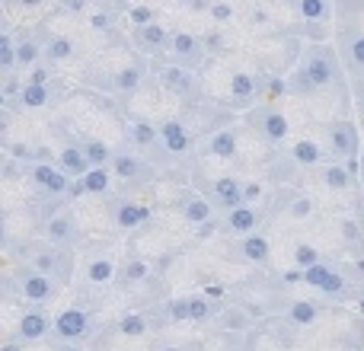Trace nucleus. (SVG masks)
Returning <instances> with one entry per match:
<instances>
[{
	"instance_id": "nucleus-29",
	"label": "nucleus",
	"mask_w": 364,
	"mask_h": 351,
	"mask_svg": "<svg viewBox=\"0 0 364 351\" xmlns=\"http://www.w3.org/2000/svg\"><path fill=\"white\" fill-rule=\"evenodd\" d=\"M48 239H51V243H64V239H70V220L68 217H51Z\"/></svg>"
},
{
	"instance_id": "nucleus-52",
	"label": "nucleus",
	"mask_w": 364,
	"mask_h": 351,
	"mask_svg": "<svg viewBox=\"0 0 364 351\" xmlns=\"http://www.w3.org/2000/svg\"><path fill=\"white\" fill-rule=\"evenodd\" d=\"M205 45L208 48H220V32H211V36L205 38Z\"/></svg>"
},
{
	"instance_id": "nucleus-49",
	"label": "nucleus",
	"mask_w": 364,
	"mask_h": 351,
	"mask_svg": "<svg viewBox=\"0 0 364 351\" xmlns=\"http://www.w3.org/2000/svg\"><path fill=\"white\" fill-rule=\"evenodd\" d=\"M93 26H96V29H109V26H112V16H109V13H96Z\"/></svg>"
},
{
	"instance_id": "nucleus-17",
	"label": "nucleus",
	"mask_w": 364,
	"mask_h": 351,
	"mask_svg": "<svg viewBox=\"0 0 364 351\" xmlns=\"http://www.w3.org/2000/svg\"><path fill=\"white\" fill-rule=\"evenodd\" d=\"M208 151H211L214 157H233V153H237V138H233L230 131H218L211 138V147H208Z\"/></svg>"
},
{
	"instance_id": "nucleus-21",
	"label": "nucleus",
	"mask_w": 364,
	"mask_h": 351,
	"mask_svg": "<svg viewBox=\"0 0 364 351\" xmlns=\"http://www.w3.org/2000/svg\"><path fill=\"white\" fill-rule=\"evenodd\" d=\"M164 83L173 90V93H188V87H192V80H188V74H186V70H179V68H166Z\"/></svg>"
},
{
	"instance_id": "nucleus-12",
	"label": "nucleus",
	"mask_w": 364,
	"mask_h": 351,
	"mask_svg": "<svg viewBox=\"0 0 364 351\" xmlns=\"http://www.w3.org/2000/svg\"><path fill=\"white\" fill-rule=\"evenodd\" d=\"M243 256L250 259V262H269V256H272V249H269V239L265 237H259V233H252V237H246L243 239Z\"/></svg>"
},
{
	"instance_id": "nucleus-31",
	"label": "nucleus",
	"mask_w": 364,
	"mask_h": 351,
	"mask_svg": "<svg viewBox=\"0 0 364 351\" xmlns=\"http://www.w3.org/2000/svg\"><path fill=\"white\" fill-rule=\"evenodd\" d=\"M70 55H74V45H70L68 38H51L48 42V58L51 61H68Z\"/></svg>"
},
{
	"instance_id": "nucleus-4",
	"label": "nucleus",
	"mask_w": 364,
	"mask_h": 351,
	"mask_svg": "<svg viewBox=\"0 0 364 351\" xmlns=\"http://www.w3.org/2000/svg\"><path fill=\"white\" fill-rule=\"evenodd\" d=\"M160 138H164V144H166V151L170 153H186L188 144H192L188 131L179 125V122H166V125L160 128Z\"/></svg>"
},
{
	"instance_id": "nucleus-48",
	"label": "nucleus",
	"mask_w": 364,
	"mask_h": 351,
	"mask_svg": "<svg viewBox=\"0 0 364 351\" xmlns=\"http://www.w3.org/2000/svg\"><path fill=\"white\" fill-rule=\"evenodd\" d=\"M224 326H227V329H243V326H246V320H243V316H240V313H227Z\"/></svg>"
},
{
	"instance_id": "nucleus-43",
	"label": "nucleus",
	"mask_w": 364,
	"mask_h": 351,
	"mask_svg": "<svg viewBox=\"0 0 364 351\" xmlns=\"http://www.w3.org/2000/svg\"><path fill=\"white\" fill-rule=\"evenodd\" d=\"M144 275H147V265H144V262H132V265L125 269V278H128V281H138V278H144Z\"/></svg>"
},
{
	"instance_id": "nucleus-55",
	"label": "nucleus",
	"mask_w": 364,
	"mask_h": 351,
	"mask_svg": "<svg viewBox=\"0 0 364 351\" xmlns=\"http://www.w3.org/2000/svg\"><path fill=\"white\" fill-rule=\"evenodd\" d=\"M0 351H23V345H19V342H10V345H4Z\"/></svg>"
},
{
	"instance_id": "nucleus-30",
	"label": "nucleus",
	"mask_w": 364,
	"mask_h": 351,
	"mask_svg": "<svg viewBox=\"0 0 364 351\" xmlns=\"http://www.w3.org/2000/svg\"><path fill=\"white\" fill-rule=\"evenodd\" d=\"M333 275V271H329V265H314V269H307L304 271V284H310V288H320L323 291V284H326V278Z\"/></svg>"
},
{
	"instance_id": "nucleus-22",
	"label": "nucleus",
	"mask_w": 364,
	"mask_h": 351,
	"mask_svg": "<svg viewBox=\"0 0 364 351\" xmlns=\"http://www.w3.org/2000/svg\"><path fill=\"white\" fill-rule=\"evenodd\" d=\"M80 182H83V188H87V192H106V188H109V170H106V166L90 170Z\"/></svg>"
},
{
	"instance_id": "nucleus-50",
	"label": "nucleus",
	"mask_w": 364,
	"mask_h": 351,
	"mask_svg": "<svg viewBox=\"0 0 364 351\" xmlns=\"http://www.w3.org/2000/svg\"><path fill=\"white\" fill-rule=\"evenodd\" d=\"M214 230H218V227H214V220H208V224H201V227H198V237H201V239H208V237H214Z\"/></svg>"
},
{
	"instance_id": "nucleus-9",
	"label": "nucleus",
	"mask_w": 364,
	"mask_h": 351,
	"mask_svg": "<svg viewBox=\"0 0 364 351\" xmlns=\"http://www.w3.org/2000/svg\"><path fill=\"white\" fill-rule=\"evenodd\" d=\"M256 224H259V211L250 207V205H243V207H237V211L227 214V227H230L233 233H250Z\"/></svg>"
},
{
	"instance_id": "nucleus-23",
	"label": "nucleus",
	"mask_w": 364,
	"mask_h": 351,
	"mask_svg": "<svg viewBox=\"0 0 364 351\" xmlns=\"http://www.w3.org/2000/svg\"><path fill=\"white\" fill-rule=\"evenodd\" d=\"M288 316L297 323V326H310V323L316 320V307L314 303H307V301H297L294 307L288 310Z\"/></svg>"
},
{
	"instance_id": "nucleus-8",
	"label": "nucleus",
	"mask_w": 364,
	"mask_h": 351,
	"mask_svg": "<svg viewBox=\"0 0 364 351\" xmlns=\"http://www.w3.org/2000/svg\"><path fill=\"white\" fill-rule=\"evenodd\" d=\"M262 134L272 141V144L284 141V138H288V119H284L282 112H275V109H265V115H262Z\"/></svg>"
},
{
	"instance_id": "nucleus-33",
	"label": "nucleus",
	"mask_w": 364,
	"mask_h": 351,
	"mask_svg": "<svg viewBox=\"0 0 364 351\" xmlns=\"http://www.w3.org/2000/svg\"><path fill=\"white\" fill-rule=\"evenodd\" d=\"M195 48H198L195 36H188V32H176V36H173V51H176V55H195Z\"/></svg>"
},
{
	"instance_id": "nucleus-20",
	"label": "nucleus",
	"mask_w": 364,
	"mask_h": 351,
	"mask_svg": "<svg viewBox=\"0 0 364 351\" xmlns=\"http://www.w3.org/2000/svg\"><path fill=\"white\" fill-rule=\"evenodd\" d=\"M90 281L93 284H106V281H112V275H115V265L109 262V259H96L93 265H90Z\"/></svg>"
},
{
	"instance_id": "nucleus-53",
	"label": "nucleus",
	"mask_w": 364,
	"mask_h": 351,
	"mask_svg": "<svg viewBox=\"0 0 364 351\" xmlns=\"http://www.w3.org/2000/svg\"><path fill=\"white\" fill-rule=\"evenodd\" d=\"M269 90H272V96H282V93H284V83H282V80H278V77H275V80L269 83Z\"/></svg>"
},
{
	"instance_id": "nucleus-51",
	"label": "nucleus",
	"mask_w": 364,
	"mask_h": 351,
	"mask_svg": "<svg viewBox=\"0 0 364 351\" xmlns=\"http://www.w3.org/2000/svg\"><path fill=\"white\" fill-rule=\"evenodd\" d=\"M205 297H224V288H220V284H208Z\"/></svg>"
},
{
	"instance_id": "nucleus-28",
	"label": "nucleus",
	"mask_w": 364,
	"mask_h": 351,
	"mask_svg": "<svg viewBox=\"0 0 364 351\" xmlns=\"http://www.w3.org/2000/svg\"><path fill=\"white\" fill-rule=\"evenodd\" d=\"M138 38L144 45H151V48H160V45L166 42V32H164V26H144V29H138Z\"/></svg>"
},
{
	"instance_id": "nucleus-14",
	"label": "nucleus",
	"mask_w": 364,
	"mask_h": 351,
	"mask_svg": "<svg viewBox=\"0 0 364 351\" xmlns=\"http://www.w3.org/2000/svg\"><path fill=\"white\" fill-rule=\"evenodd\" d=\"M320 144L316 141H310V138H301L294 144V160L297 163H304V166H314V163H320Z\"/></svg>"
},
{
	"instance_id": "nucleus-24",
	"label": "nucleus",
	"mask_w": 364,
	"mask_h": 351,
	"mask_svg": "<svg viewBox=\"0 0 364 351\" xmlns=\"http://www.w3.org/2000/svg\"><path fill=\"white\" fill-rule=\"evenodd\" d=\"M294 265H297V269H304V271L314 269V265H320V252H316L314 246L301 243V246L294 249Z\"/></svg>"
},
{
	"instance_id": "nucleus-39",
	"label": "nucleus",
	"mask_w": 364,
	"mask_h": 351,
	"mask_svg": "<svg viewBox=\"0 0 364 351\" xmlns=\"http://www.w3.org/2000/svg\"><path fill=\"white\" fill-rule=\"evenodd\" d=\"M170 316L173 320H192V301H173Z\"/></svg>"
},
{
	"instance_id": "nucleus-56",
	"label": "nucleus",
	"mask_w": 364,
	"mask_h": 351,
	"mask_svg": "<svg viewBox=\"0 0 364 351\" xmlns=\"http://www.w3.org/2000/svg\"><path fill=\"white\" fill-rule=\"evenodd\" d=\"M55 351H77V348H70V345H61V348H55Z\"/></svg>"
},
{
	"instance_id": "nucleus-6",
	"label": "nucleus",
	"mask_w": 364,
	"mask_h": 351,
	"mask_svg": "<svg viewBox=\"0 0 364 351\" xmlns=\"http://www.w3.org/2000/svg\"><path fill=\"white\" fill-rule=\"evenodd\" d=\"M58 163H61V173H68V176H87L93 166H90V160H87V153L83 151H77V147H64L61 151V157H58Z\"/></svg>"
},
{
	"instance_id": "nucleus-54",
	"label": "nucleus",
	"mask_w": 364,
	"mask_h": 351,
	"mask_svg": "<svg viewBox=\"0 0 364 351\" xmlns=\"http://www.w3.org/2000/svg\"><path fill=\"white\" fill-rule=\"evenodd\" d=\"M346 237H348V239H355V237H358V227H355L352 220H346Z\"/></svg>"
},
{
	"instance_id": "nucleus-37",
	"label": "nucleus",
	"mask_w": 364,
	"mask_h": 351,
	"mask_svg": "<svg viewBox=\"0 0 364 351\" xmlns=\"http://www.w3.org/2000/svg\"><path fill=\"white\" fill-rule=\"evenodd\" d=\"M128 16H132V23H138L141 29H144V26H154V10L151 6H134V10H128Z\"/></svg>"
},
{
	"instance_id": "nucleus-27",
	"label": "nucleus",
	"mask_w": 364,
	"mask_h": 351,
	"mask_svg": "<svg viewBox=\"0 0 364 351\" xmlns=\"http://www.w3.org/2000/svg\"><path fill=\"white\" fill-rule=\"evenodd\" d=\"M112 166H115V173H119L122 179H134V176L141 173V160L128 157V153H122V157H115V160H112Z\"/></svg>"
},
{
	"instance_id": "nucleus-42",
	"label": "nucleus",
	"mask_w": 364,
	"mask_h": 351,
	"mask_svg": "<svg viewBox=\"0 0 364 351\" xmlns=\"http://www.w3.org/2000/svg\"><path fill=\"white\" fill-rule=\"evenodd\" d=\"M192 301V320H205L208 316V301L205 297H188Z\"/></svg>"
},
{
	"instance_id": "nucleus-1",
	"label": "nucleus",
	"mask_w": 364,
	"mask_h": 351,
	"mask_svg": "<svg viewBox=\"0 0 364 351\" xmlns=\"http://www.w3.org/2000/svg\"><path fill=\"white\" fill-rule=\"evenodd\" d=\"M304 77H307L314 87H326L333 80V55L326 48H314L304 61Z\"/></svg>"
},
{
	"instance_id": "nucleus-46",
	"label": "nucleus",
	"mask_w": 364,
	"mask_h": 351,
	"mask_svg": "<svg viewBox=\"0 0 364 351\" xmlns=\"http://www.w3.org/2000/svg\"><path fill=\"white\" fill-rule=\"evenodd\" d=\"M259 195H262V185L259 182H250V185H243V201L250 205V201H256Z\"/></svg>"
},
{
	"instance_id": "nucleus-35",
	"label": "nucleus",
	"mask_w": 364,
	"mask_h": 351,
	"mask_svg": "<svg viewBox=\"0 0 364 351\" xmlns=\"http://www.w3.org/2000/svg\"><path fill=\"white\" fill-rule=\"evenodd\" d=\"M301 13L307 19H323V16H326V4H323V0H304Z\"/></svg>"
},
{
	"instance_id": "nucleus-11",
	"label": "nucleus",
	"mask_w": 364,
	"mask_h": 351,
	"mask_svg": "<svg viewBox=\"0 0 364 351\" xmlns=\"http://www.w3.org/2000/svg\"><path fill=\"white\" fill-rule=\"evenodd\" d=\"M147 217H151V207H147V205H122L119 214H115L119 227H125V230H134V227H141Z\"/></svg>"
},
{
	"instance_id": "nucleus-10",
	"label": "nucleus",
	"mask_w": 364,
	"mask_h": 351,
	"mask_svg": "<svg viewBox=\"0 0 364 351\" xmlns=\"http://www.w3.org/2000/svg\"><path fill=\"white\" fill-rule=\"evenodd\" d=\"M19 333H23V339H26V342L42 339V335L48 333V320H45V313H38V310L26 313L23 320H19Z\"/></svg>"
},
{
	"instance_id": "nucleus-25",
	"label": "nucleus",
	"mask_w": 364,
	"mask_h": 351,
	"mask_svg": "<svg viewBox=\"0 0 364 351\" xmlns=\"http://www.w3.org/2000/svg\"><path fill=\"white\" fill-rule=\"evenodd\" d=\"M132 138L138 141L141 147H147V144H154V141L160 138V131L151 125V122H134V125H132Z\"/></svg>"
},
{
	"instance_id": "nucleus-34",
	"label": "nucleus",
	"mask_w": 364,
	"mask_h": 351,
	"mask_svg": "<svg viewBox=\"0 0 364 351\" xmlns=\"http://www.w3.org/2000/svg\"><path fill=\"white\" fill-rule=\"evenodd\" d=\"M138 83H141V70L138 68H125L119 74V87L128 90V93H132V90H138Z\"/></svg>"
},
{
	"instance_id": "nucleus-15",
	"label": "nucleus",
	"mask_w": 364,
	"mask_h": 351,
	"mask_svg": "<svg viewBox=\"0 0 364 351\" xmlns=\"http://www.w3.org/2000/svg\"><path fill=\"white\" fill-rule=\"evenodd\" d=\"M19 99L29 109H42L45 102H48V87H42V83H26V87L19 90Z\"/></svg>"
},
{
	"instance_id": "nucleus-26",
	"label": "nucleus",
	"mask_w": 364,
	"mask_h": 351,
	"mask_svg": "<svg viewBox=\"0 0 364 351\" xmlns=\"http://www.w3.org/2000/svg\"><path fill=\"white\" fill-rule=\"evenodd\" d=\"M119 329L125 335H132V339H138V335L147 333V323H144V316H138V313H125L119 323Z\"/></svg>"
},
{
	"instance_id": "nucleus-19",
	"label": "nucleus",
	"mask_w": 364,
	"mask_h": 351,
	"mask_svg": "<svg viewBox=\"0 0 364 351\" xmlns=\"http://www.w3.org/2000/svg\"><path fill=\"white\" fill-rule=\"evenodd\" d=\"M256 93V77L250 74H233L230 77V96H237V99H246V96Z\"/></svg>"
},
{
	"instance_id": "nucleus-36",
	"label": "nucleus",
	"mask_w": 364,
	"mask_h": 351,
	"mask_svg": "<svg viewBox=\"0 0 364 351\" xmlns=\"http://www.w3.org/2000/svg\"><path fill=\"white\" fill-rule=\"evenodd\" d=\"M0 64H4V68L16 64V48H13V42L6 36H0Z\"/></svg>"
},
{
	"instance_id": "nucleus-57",
	"label": "nucleus",
	"mask_w": 364,
	"mask_h": 351,
	"mask_svg": "<svg viewBox=\"0 0 364 351\" xmlns=\"http://www.w3.org/2000/svg\"><path fill=\"white\" fill-rule=\"evenodd\" d=\"M361 182H364V166H361Z\"/></svg>"
},
{
	"instance_id": "nucleus-18",
	"label": "nucleus",
	"mask_w": 364,
	"mask_h": 351,
	"mask_svg": "<svg viewBox=\"0 0 364 351\" xmlns=\"http://www.w3.org/2000/svg\"><path fill=\"white\" fill-rule=\"evenodd\" d=\"M83 153H87V160H90L93 170H100V166H106L109 160H112V151H109L102 141H90V144L83 147Z\"/></svg>"
},
{
	"instance_id": "nucleus-41",
	"label": "nucleus",
	"mask_w": 364,
	"mask_h": 351,
	"mask_svg": "<svg viewBox=\"0 0 364 351\" xmlns=\"http://www.w3.org/2000/svg\"><path fill=\"white\" fill-rule=\"evenodd\" d=\"M310 211H314V201L310 198H297L294 205H291V214H294V217H307Z\"/></svg>"
},
{
	"instance_id": "nucleus-13",
	"label": "nucleus",
	"mask_w": 364,
	"mask_h": 351,
	"mask_svg": "<svg viewBox=\"0 0 364 351\" xmlns=\"http://www.w3.org/2000/svg\"><path fill=\"white\" fill-rule=\"evenodd\" d=\"M329 138H333V151L336 153H355V128L352 125H333V131H329Z\"/></svg>"
},
{
	"instance_id": "nucleus-32",
	"label": "nucleus",
	"mask_w": 364,
	"mask_h": 351,
	"mask_svg": "<svg viewBox=\"0 0 364 351\" xmlns=\"http://www.w3.org/2000/svg\"><path fill=\"white\" fill-rule=\"evenodd\" d=\"M326 182L333 188H348V182H352V173L346 170V166H339V163H333L326 170Z\"/></svg>"
},
{
	"instance_id": "nucleus-16",
	"label": "nucleus",
	"mask_w": 364,
	"mask_h": 351,
	"mask_svg": "<svg viewBox=\"0 0 364 351\" xmlns=\"http://www.w3.org/2000/svg\"><path fill=\"white\" fill-rule=\"evenodd\" d=\"M182 214H186L188 220H192V224H208V220H211V205H208L205 198H192V201H186V205H182Z\"/></svg>"
},
{
	"instance_id": "nucleus-45",
	"label": "nucleus",
	"mask_w": 364,
	"mask_h": 351,
	"mask_svg": "<svg viewBox=\"0 0 364 351\" xmlns=\"http://www.w3.org/2000/svg\"><path fill=\"white\" fill-rule=\"evenodd\" d=\"M36 269L38 275H45V271L55 269V256H48V252H42V256H36Z\"/></svg>"
},
{
	"instance_id": "nucleus-3",
	"label": "nucleus",
	"mask_w": 364,
	"mask_h": 351,
	"mask_svg": "<svg viewBox=\"0 0 364 351\" xmlns=\"http://www.w3.org/2000/svg\"><path fill=\"white\" fill-rule=\"evenodd\" d=\"M32 179H36L38 185L45 188V192H55V195H61V192H70L68 173L55 170V166H48V163H38L36 170H32Z\"/></svg>"
},
{
	"instance_id": "nucleus-7",
	"label": "nucleus",
	"mask_w": 364,
	"mask_h": 351,
	"mask_svg": "<svg viewBox=\"0 0 364 351\" xmlns=\"http://www.w3.org/2000/svg\"><path fill=\"white\" fill-rule=\"evenodd\" d=\"M214 192H218V201H220V205L230 207V211L243 207V185H240L237 179H218Z\"/></svg>"
},
{
	"instance_id": "nucleus-38",
	"label": "nucleus",
	"mask_w": 364,
	"mask_h": 351,
	"mask_svg": "<svg viewBox=\"0 0 364 351\" xmlns=\"http://www.w3.org/2000/svg\"><path fill=\"white\" fill-rule=\"evenodd\" d=\"M36 58H38V48L32 42H23L16 48V61L19 64H26V68H29V64H36Z\"/></svg>"
},
{
	"instance_id": "nucleus-44",
	"label": "nucleus",
	"mask_w": 364,
	"mask_h": 351,
	"mask_svg": "<svg viewBox=\"0 0 364 351\" xmlns=\"http://www.w3.org/2000/svg\"><path fill=\"white\" fill-rule=\"evenodd\" d=\"M211 16L218 19V23H224V19L233 16V6H230V4H214V6H211Z\"/></svg>"
},
{
	"instance_id": "nucleus-40",
	"label": "nucleus",
	"mask_w": 364,
	"mask_h": 351,
	"mask_svg": "<svg viewBox=\"0 0 364 351\" xmlns=\"http://www.w3.org/2000/svg\"><path fill=\"white\" fill-rule=\"evenodd\" d=\"M342 291H346V281H342V275H329L326 278V284H323V294H342Z\"/></svg>"
},
{
	"instance_id": "nucleus-2",
	"label": "nucleus",
	"mask_w": 364,
	"mask_h": 351,
	"mask_svg": "<svg viewBox=\"0 0 364 351\" xmlns=\"http://www.w3.org/2000/svg\"><path fill=\"white\" fill-rule=\"evenodd\" d=\"M87 326H90V320L83 310H64L55 320V333L61 335V339H80V335L87 333Z\"/></svg>"
},
{
	"instance_id": "nucleus-5",
	"label": "nucleus",
	"mask_w": 364,
	"mask_h": 351,
	"mask_svg": "<svg viewBox=\"0 0 364 351\" xmlns=\"http://www.w3.org/2000/svg\"><path fill=\"white\" fill-rule=\"evenodd\" d=\"M23 294H26V301H36V303L51 301V297H55V284H51L45 275H26L23 278Z\"/></svg>"
},
{
	"instance_id": "nucleus-58",
	"label": "nucleus",
	"mask_w": 364,
	"mask_h": 351,
	"mask_svg": "<svg viewBox=\"0 0 364 351\" xmlns=\"http://www.w3.org/2000/svg\"><path fill=\"white\" fill-rule=\"evenodd\" d=\"M164 351H179V348H164Z\"/></svg>"
},
{
	"instance_id": "nucleus-47",
	"label": "nucleus",
	"mask_w": 364,
	"mask_h": 351,
	"mask_svg": "<svg viewBox=\"0 0 364 351\" xmlns=\"http://www.w3.org/2000/svg\"><path fill=\"white\" fill-rule=\"evenodd\" d=\"M352 58H355L358 64H364V36H358V38L352 42Z\"/></svg>"
}]
</instances>
